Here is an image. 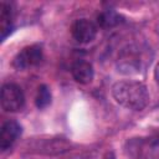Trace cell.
Here are the masks:
<instances>
[{
    "label": "cell",
    "instance_id": "obj_1",
    "mask_svg": "<svg viewBox=\"0 0 159 159\" xmlns=\"http://www.w3.org/2000/svg\"><path fill=\"white\" fill-rule=\"evenodd\" d=\"M112 94L118 104L133 111L144 109L149 102L148 89L139 81H118L112 87Z\"/></svg>",
    "mask_w": 159,
    "mask_h": 159
},
{
    "label": "cell",
    "instance_id": "obj_2",
    "mask_svg": "<svg viewBox=\"0 0 159 159\" xmlns=\"http://www.w3.org/2000/svg\"><path fill=\"white\" fill-rule=\"evenodd\" d=\"M25 104L22 89L15 83H6L1 88V107L5 112H19Z\"/></svg>",
    "mask_w": 159,
    "mask_h": 159
},
{
    "label": "cell",
    "instance_id": "obj_3",
    "mask_svg": "<svg viewBox=\"0 0 159 159\" xmlns=\"http://www.w3.org/2000/svg\"><path fill=\"white\" fill-rule=\"evenodd\" d=\"M42 60V48L39 45H31L22 48L14 58V67L17 70H25L31 66H36Z\"/></svg>",
    "mask_w": 159,
    "mask_h": 159
},
{
    "label": "cell",
    "instance_id": "obj_4",
    "mask_svg": "<svg viewBox=\"0 0 159 159\" xmlns=\"http://www.w3.org/2000/svg\"><path fill=\"white\" fill-rule=\"evenodd\" d=\"M72 36L81 43H88L97 36V26L88 19H78L71 27Z\"/></svg>",
    "mask_w": 159,
    "mask_h": 159
},
{
    "label": "cell",
    "instance_id": "obj_5",
    "mask_svg": "<svg viewBox=\"0 0 159 159\" xmlns=\"http://www.w3.org/2000/svg\"><path fill=\"white\" fill-rule=\"evenodd\" d=\"M71 73H72L73 80L81 84L91 83L94 76L93 66L86 60H76L72 63Z\"/></svg>",
    "mask_w": 159,
    "mask_h": 159
},
{
    "label": "cell",
    "instance_id": "obj_6",
    "mask_svg": "<svg viewBox=\"0 0 159 159\" xmlns=\"http://www.w3.org/2000/svg\"><path fill=\"white\" fill-rule=\"evenodd\" d=\"M21 134V125L15 120H7L1 127L0 132V148L1 150L9 149Z\"/></svg>",
    "mask_w": 159,
    "mask_h": 159
},
{
    "label": "cell",
    "instance_id": "obj_7",
    "mask_svg": "<svg viewBox=\"0 0 159 159\" xmlns=\"http://www.w3.org/2000/svg\"><path fill=\"white\" fill-rule=\"evenodd\" d=\"M11 21H12V10L11 6L6 2H1L0 6V31H1V39L4 40L7 34L11 31Z\"/></svg>",
    "mask_w": 159,
    "mask_h": 159
},
{
    "label": "cell",
    "instance_id": "obj_8",
    "mask_svg": "<svg viewBox=\"0 0 159 159\" xmlns=\"http://www.w3.org/2000/svg\"><path fill=\"white\" fill-rule=\"evenodd\" d=\"M119 22H120V16L113 10H106L97 16V24L103 29H111L118 25Z\"/></svg>",
    "mask_w": 159,
    "mask_h": 159
},
{
    "label": "cell",
    "instance_id": "obj_9",
    "mask_svg": "<svg viewBox=\"0 0 159 159\" xmlns=\"http://www.w3.org/2000/svg\"><path fill=\"white\" fill-rule=\"evenodd\" d=\"M35 103H36V107L40 108V109L46 108L51 103V92H50V88L46 84H41L37 88V93H36V97H35Z\"/></svg>",
    "mask_w": 159,
    "mask_h": 159
},
{
    "label": "cell",
    "instance_id": "obj_10",
    "mask_svg": "<svg viewBox=\"0 0 159 159\" xmlns=\"http://www.w3.org/2000/svg\"><path fill=\"white\" fill-rule=\"evenodd\" d=\"M154 80H155V82L159 84V62L157 63L155 70H154Z\"/></svg>",
    "mask_w": 159,
    "mask_h": 159
},
{
    "label": "cell",
    "instance_id": "obj_11",
    "mask_svg": "<svg viewBox=\"0 0 159 159\" xmlns=\"http://www.w3.org/2000/svg\"><path fill=\"white\" fill-rule=\"evenodd\" d=\"M71 159H92L88 154H78V155H75L73 158H71Z\"/></svg>",
    "mask_w": 159,
    "mask_h": 159
},
{
    "label": "cell",
    "instance_id": "obj_12",
    "mask_svg": "<svg viewBox=\"0 0 159 159\" xmlns=\"http://www.w3.org/2000/svg\"><path fill=\"white\" fill-rule=\"evenodd\" d=\"M103 159H116V158H114V154H113L112 152H108V153L104 155V158H103Z\"/></svg>",
    "mask_w": 159,
    "mask_h": 159
}]
</instances>
